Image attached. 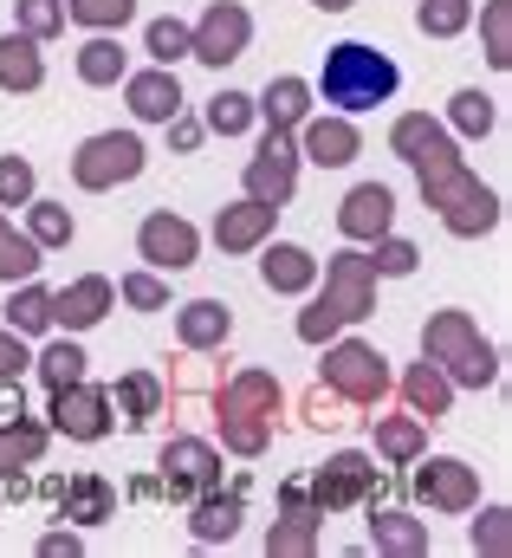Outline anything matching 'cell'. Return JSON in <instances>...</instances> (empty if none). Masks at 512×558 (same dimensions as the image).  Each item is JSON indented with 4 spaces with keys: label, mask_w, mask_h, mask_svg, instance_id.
Returning a JSON list of instances; mask_svg holds the SVG:
<instances>
[{
    "label": "cell",
    "mask_w": 512,
    "mask_h": 558,
    "mask_svg": "<svg viewBox=\"0 0 512 558\" xmlns=\"http://www.w3.org/2000/svg\"><path fill=\"white\" fill-rule=\"evenodd\" d=\"M512 0H487V59H493V72H507L512 65Z\"/></svg>",
    "instance_id": "obj_45"
},
{
    "label": "cell",
    "mask_w": 512,
    "mask_h": 558,
    "mask_svg": "<svg viewBox=\"0 0 512 558\" xmlns=\"http://www.w3.org/2000/svg\"><path fill=\"white\" fill-rule=\"evenodd\" d=\"M467 20H474V0H422V7H415V26H422L428 39H454Z\"/></svg>",
    "instance_id": "obj_40"
},
{
    "label": "cell",
    "mask_w": 512,
    "mask_h": 558,
    "mask_svg": "<svg viewBox=\"0 0 512 558\" xmlns=\"http://www.w3.org/2000/svg\"><path fill=\"white\" fill-rule=\"evenodd\" d=\"M415 461H422V454H415ZM415 500L435 507V513H474V507H480V474H474L467 461H454V454H435V461L415 468Z\"/></svg>",
    "instance_id": "obj_12"
},
{
    "label": "cell",
    "mask_w": 512,
    "mask_h": 558,
    "mask_svg": "<svg viewBox=\"0 0 512 558\" xmlns=\"http://www.w3.org/2000/svg\"><path fill=\"white\" fill-rule=\"evenodd\" d=\"M85 546H78V533H46L39 539V558H78Z\"/></svg>",
    "instance_id": "obj_51"
},
{
    "label": "cell",
    "mask_w": 512,
    "mask_h": 558,
    "mask_svg": "<svg viewBox=\"0 0 512 558\" xmlns=\"http://www.w3.org/2000/svg\"><path fill=\"white\" fill-rule=\"evenodd\" d=\"M33 364H39V384H46V390H65V384H78V377H85V364H92V357H85L72 338H59V344H46Z\"/></svg>",
    "instance_id": "obj_37"
},
{
    "label": "cell",
    "mask_w": 512,
    "mask_h": 558,
    "mask_svg": "<svg viewBox=\"0 0 512 558\" xmlns=\"http://www.w3.org/2000/svg\"><path fill=\"white\" fill-rule=\"evenodd\" d=\"M389 149H395L402 162H415L422 195H428V208L441 215V228H448L454 241H480V234H493V228H500V195H493V189H487L467 162H461L454 137H448L428 111L395 118Z\"/></svg>",
    "instance_id": "obj_1"
},
{
    "label": "cell",
    "mask_w": 512,
    "mask_h": 558,
    "mask_svg": "<svg viewBox=\"0 0 512 558\" xmlns=\"http://www.w3.org/2000/svg\"><path fill=\"white\" fill-rule=\"evenodd\" d=\"M136 254H143L156 274H182V267H195V260H202V234H195V221H182V215L156 208V215L136 228Z\"/></svg>",
    "instance_id": "obj_13"
},
{
    "label": "cell",
    "mask_w": 512,
    "mask_h": 558,
    "mask_svg": "<svg viewBox=\"0 0 512 558\" xmlns=\"http://www.w3.org/2000/svg\"><path fill=\"white\" fill-rule=\"evenodd\" d=\"M175 338H182V351H221L234 338V312L221 299H188L175 312Z\"/></svg>",
    "instance_id": "obj_23"
},
{
    "label": "cell",
    "mask_w": 512,
    "mask_h": 558,
    "mask_svg": "<svg viewBox=\"0 0 512 558\" xmlns=\"http://www.w3.org/2000/svg\"><path fill=\"white\" fill-rule=\"evenodd\" d=\"M111 410L124 416V428H149V416H162V384H156V371H130L124 384L111 390Z\"/></svg>",
    "instance_id": "obj_30"
},
{
    "label": "cell",
    "mask_w": 512,
    "mask_h": 558,
    "mask_svg": "<svg viewBox=\"0 0 512 558\" xmlns=\"http://www.w3.org/2000/svg\"><path fill=\"white\" fill-rule=\"evenodd\" d=\"M195 143H202V124H195V118H182V111H175V118H169V149H182V156H188V149H195Z\"/></svg>",
    "instance_id": "obj_50"
},
{
    "label": "cell",
    "mask_w": 512,
    "mask_h": 558,
    "mask_svg": "<svg viewBox=\"0 0 512 558\" xmlns=\"http://www.w3.org/2000/svg\"><path fill=\"white\" fill-rule=\"evenodd\" d=\"M305 422H312V428H338V422H344V397L318 384V390L305 397Z\"/></svg>",
    "instance_id": "obj_48"
},
{
    "label": "cell",
    "mask_w": 512,
    "mask_h": 558,
    "mask_svg": "<svg viewBox=\"0 0 512 558\" xmlns=\"http://www.w3.org/2000/svg\"><path fill=\"white\" fill-rule=\"evenodd\" d=\"M72 526H105L111 513H118V487L105 481V474H72L65 487H59V500H52Z\"/></svg>",
    "instance_id": "obj_24"
},
{
    "label": "cell",
    "mask_w": 512,
    "mask_h": 558,
    "mask_svg": "<svg viewBox=\"0 0 512 558\" xmlns=\"http://www.w3.org/2000/svg\"><path fill=\"white\" fill-rule=\"evenodd\" d=\"M415 241H402V234H377L370 241V267H377V279H402V274H415Z\"/></svg>",
    "instance_id": "obj_43"
},
{
    "label": "cell",
    "mask_w": 512,
    "mask_h": 558,
    "mask_svg": "<svg viewBox=\"0 0 512 558\" xmlns=\"http://www.w3.org/2000/svg\"><path fill=\"white\" fill-rule=\"evenodd\" d=\"M241 182H247V195H254V202L285 208V202H292V189H298V143H292V131H272V124H266V137H259V149L247 156Z\"/></svg>",
    "instance_id": "obj_11"
},
{
    "label": "cell",
    "mask_w": 512,
    "mask_h": 558,
    "mask_svg": "<svg viewBox=\"0 0 512 558\" xmlns=\"http://www.w3.org/2000/svg\"><path fill=\"white\" fill-rule=\"evenodd\" d=\"M402 403H409V416L422 422H441L448 410H454V384H448V371L441 364H409V377H402Z\"/></svg>",
    "instance_id": "obj_25"
},
{
    "label": "cell",
    "mask_w": 512,
    "mask_h": 558,
    "mask_svg": "<svg viewBox=\"0 0 512 558\" xmlns=\"http://www.w3.org/2000/svg\"><path fill=\"white\" fill-rule=\"evenodd\" d=\"M331 344V338H325ZM389 357L377 344H364V338H338L331 351H325V390H338L351 410H383L389 397Z\"/></svg>",
    "instance_id": "obj_6"
},
{
    "label": "cell",
    "mask_w": 512,
    "mask_h": 558,
    "mask_svg": "<svg viewBox=\"0 0 512 558\" xmlns=\"http://www.w3.org/2000/svg\"><path fill=\"white\" fill-rule=\"evenodd\" d=\"M318 526H325V513L305 500V507H279V526L266 533V553L272 558H312L318 553Z\"/></svg>",
    "instance_id": "obj_26"
},
{
    "label": "cell",
    "mask_w": 512,
    "mask_h": 558,
    "mask_svg": "<svg viewBox=\"0 0 512 558\" xmlns=\"http://www.w3.org/2000/svg\"><path fill=\"white\" fill-rule=\"evenodd\" d=\"M143 162H149V156H143V137H136V131H98V137L78 143L72 182L92 189V195H105V189H118V182H136Z\"/></svg>",
    "instance_id": "obj_8"
},
{
    "label": "cell",
    "mask_w": 512,
    "mask_h": 558,
    "mask_svg": "<svg viewBox=\"0 0 512 558\" xmlns=\"http://www.w3.org/2000/svg\"><path fill=\"white\" fill-rule=\"evenodd\" d=\"M312 500H318V513H344V507H377V494H383V468L364 454V448H338L312 481Z\"/></svg>",
    "instance_id": "obj_7"
},
{
    "label": "cell",
    "mask_w": 512,
    "mask_h": 558,
    "mask_svg": "<svg viewBox=\"0 0 512 558\" xmlns=\"http://www.w3.org/2000/svg\"><path fill=\"white\" fill-rule=\"evenodd\" d=\"M279 377L272 371H241L221 397H215V416H221V441L234 448V454H266V441H272V416H279Z\"/></svg>",
    "instance_id": "obj_5"
},
{
    "label": "cell",
    "mask_w": 512,
    "mask_h": 558,
    "mask_svg": "<svg viewBox=\"0 0 512 558\" xmlns=\"http://www.w3.org/2000/svg\"><path fill=\"white\" fill-rule=\"evenodd\" d=\"M39 85H46L39 39H26V33H0V92H39Z\"/></svg>",
    "instance_id": "obj_27"
},
{
    "label": "cell",
    "mask_w": 512,
    "mask_h": 558,
    "mask_svg": "<svg viewBox=\"0 0 512 558\" xmlns=\"http://www.w3.org/2000/svg\"><path fill=\"white\" fill-rule=\"evenodd\" d=\"M292 143H298V156L318 162V169H344V162L364 156V137H357V124H351L344 111H338V118H305V124L292 131Z\"/></svg>",
    "instance_id": "obj_15"
},
{
    "label": "cell",
    "mask_w": 512,
    "mask_h": 558,
    "mask_svg": "<svg viewBox=\"0 0 512 558\" xmlns=\"http://www.w3.org/2000/svg\"><path fill=\"white\" fill-rule=\"evenodd\" d=\"M118 299H124L130 312H162V305H169V286L156 274H124L118 279Z\"/></svg>",
    "instance_id": "obj_46"
},
{
    "label": "cell",
    "mask_w": 512,
    "mask_h": 558,
    "mask_svg": "<svg viewBox=\"0 0 512 558\" xmlns=\"http://www.w3.org/2000/svg\"><path fill=\"white\" fill-rule=\"evenodd\" d=\"M507 507H487L480 513V526H474V553H507Z\"/></svg>",
    "instance_id": "obj_49"
},
{
    "label": "cell",
    "mask_w": 512,
    "mask_h": 558,
    "mask_svg": "<svg viewBox=\"0 0 512 558\" xmlns=\"http://www.w3.org/2000/svg\"><path fill=\"white\" fill-rule=\"evenodd\" d=\"M39 454H46V428L26 422L20 384H7V397H0V474L7 468H39Z\"/></svg>",
    "instance_id": "obj_20"
},
{
    "label": "cell",
    "mask_w": 512,
    "mask_h": 558,
    "mask_svg": "<svg viewBox=\"0 0 512 558\" xmlns=\"http://www.w3.org/2000/svg\"><path fill=\"white\" fill-rule=\"evenodd\" d=\"M266 254H259V279H266V292H312L318 286V260L298 247V241H259Z\"/></svg>",
    "instance_id": "obj_22"
},
{
    "label": "cell",
    "mask_w": 512,
    "mask_h": 558,
    "mask_svg": "<svg viewBox=\"0 0 512 558\" xmlns=\"http://www.w3.org/2000/svg\"><path fill=\"white\" fill-rule=\"evenodd\" d=\"M389 221H395V195H389L383 182H357L344 195V208H338V234L357 241V247H370L377 234H389Z\"/></svg>",
    "instance_id": "obj_17"
},
{
    "label": "cell",
    "mask_w": 512,
    "mask_h": 558,
    "mask_svg": "<svg viewBox=\"0 0 512 558\" xmlns=\"http://www.w3.org/2000/svg\"><path fill=\"white\" fill-rule=\"evenodd\" d=\"M33 195H39L33 162H26V156H0V208H26Z\"/></svg>",
    "instance_id": "obj_44"
},
{
    "label": "cell",
    "mask_w": 512,
    "mask_h": 558,
    "mask_svg": "<svg viewBox=\"0 0 512 558\" xmlns=\"http://www.w3.org/2000/svg\"><path fill=\"white\" fill-rule=\"evenodd\" d=\"M259 118V105L247 92H215L208 98V118H202V131H215V137H247Z\"/></svg>",
    "instance_id": "obj_34"
},
{
    "label": "cell",
    "mask_w": 512,
    "mask_h": 558,
    "mask_svg": "<svg viewBox=\"0 0 512 558\" xmlns=\"http://www.w3.org/2000/svg\"><path fill=\"white\" fill-rule=\"evenodd\" d=\"M370 422H377V454L395 461V468H409L428 448V422L422 416H370Z\"/></svg>",
    "instance_id": "obj_31"
},
{
    "label": "cell",
    "mask_w": 512,
    "mask_h": 558,
    "mask_svg": "<svg viewBox=\"0 0 512 558\" xmlns=\"http://www.w3.org/2000/svg\"><path fill=\"white\" fill-rule=\"evenodd\" d=\"M52 397V428L72 435V441H105L111 435V390L105 384H65V390H46Z\"/></svg>",
    "instance_id": "obj_14"
},
{
    "label": "cell",
    "mask_w": 512,
    "mask_h": 558,
    "mask_svg": "<svg viewBox=\"0 0 512 558\" xmlns=\"http://www.w3.org/2000/svg\"><path fill=\"white\" fill-rule=\"evenodd\" d=\"M312 7H325V13H351L357 0H312Z\"/></svg>",
    "instance_id": "obj_53"
},
{
    "label": "cell",
    "mask_w": 512,
    "mask_h": 558,
    "mask_svg": "<svg viewBox=\"0 0 512 558\" xmlns=\"http://www.w3.org/2000/svg\"><path fill=\"white\" fill-rule=\"evenodd\" d=\"M162 474V500H195V494H208V487H221V454H215V441H202V435H175V441H162V461H156Z\"/></svg>",
    "instance_id": "obj_10"
},
{
    "label": "cell",
    "mask_w": 512,
    "mask_h": 558,
    "mask_svg": "<svg viewBox=\"0 0 512 558\" xmlns=\"http://www.w3.org/2000/svg\"><path fill=\"white\" fill-rule=\"evenodd\" d=\"M448 118H454V131H461L467 143H474V137H493V124H500V111H493V98H487V92H454Z\"/></svg>",
    "instance_id": "obj_39"
},
{
    "label": "cell",
    "mask_w": 512,
    "mask_h": 558,
    "mask_svg": "<svg viewBox=\"0 0 512 558\" xmlns=\"http://www.w3.org/2000/svg\"><path fill=\"white\" fill-rule=\"evenodd\" d=\"M7 325H13L20 338H39V331H52V286H39V279H20V292L7 299Z\"/></svg>",
    "instance_id": "obj_32"
},
{
    "label": "cell",
    "mask_w": 512,
    "mask_h": 558,
    "mask_svg": "<svg viewBox=\"0 0 512 558\" xmlns=\"http://www.w3.org/2000/svg\"><path fill=\"white\" fill-rule=\"evenodd\" d=\"M254 105H259V118H266L272 131H298V124L312 118V85L285 72V78H272V85H266V98H254Z\"/></svg>",
    "instance_id": "obj_28"
},
{
    "label": "cell",
    "mask_w": 512,
    "mask_h": 558,
    "mask_svg": "<svg viewBox=\"0 0 512 558\" xmlns=\"http://www.w3.org/2000/svg\"><path fill=\"white\" fill-rule=\"evenodd\" d=\"M39 274V247H33V234H20L7 215H0V286H20V279Z\"/></svg>",
    "instance_id": "obj_35"
},
{
    "label": "cell",
    "mask_w": 512,
    "mask_h": 558,
    "mask_svg": "<svg viewBox=\"0 0 512 558\" xmlns=\"http://www.w3.org/2000/svg\"><path fill=\"white\" fill-rule=\"evenodd\" d=\"M65 20H78L92 33H124L136 20V0H65Z\"/></svg>",
    "instance_id": "obj_38"
},
{
    "label": "cell",
    "mask_w": 512,
    "mask_h": 558,
    "mask_svg": "<svg viewBox=\"0 0 512 558\" xmlns=\"http://www.w3.org/2000/svg\"><path fill=\"white\" fill-rule=\"evenodd\" d=\"M247 46H254V13L241 0H215L188 26V59H202V65H234Z\"/></svg>",
    "instance_id": "obj_9"
},
{
    "label": "cell",
    "mask_w": 512,
    "mask_h": 558,
    "mask_svg": "<svg viewBox=\"0 0 512 558\" xmlns=\"http://www.w3.org/2000/svg\"><path fill=\"white\" fill-rule=\"evenodd\" d=\"M370 312H377V267H370L364 247H344V254L325 260V292L298 312V338L305 344H325V338L351 331Z\"/></svg>",
    "instance_id": "obj_2"
},
{
    "label": "cell",
    "mask_w": 512,
    "mask_h": 558,
    "mask_svg": "<svg viewBox=\"0 0 512 558\" xmlns=\"http://www.w3.org/2000/svg\"><path fill=\"white\" fill-rule=\"evenodd\" d=\"M118 305V286L105 274H85L72 279L65 292H52V325H65V331H92V325H105V312Z\"/></svg>",
    "instance_id": "obj_18"
},
{
    "label": "cell",
    "mask_w": 512,
    "mask_h": 558,
    "mask_svg": "<svg viewBox=\"0 0 512 558\" xmlns=\"http://www.w3.org/2000/svg\"><path fill=\"white\" fill-rule=\"evenodd\" d=\"M272 221H279V208L247 195V202H234V208L215 215V247H221V254H254L259 241L272 234Z\"/></svg>",
    "instance_id": "obj_21"
},
{
    "label": "cell",
    "mask_w": 512,
    "mask_h": 558,
    "mask_svg": "<svg viewBox=\"0 0 512 558\" xmlns=\"http://www.w3.org/2000/svg\"><path fill=\"white\" fill-rule=\"evenodd\" d=\"M143 52L156 59V65H175V59H188V26L169 13V20H149V33H143Z\"/></svg>",
    "instance_id": "obj_41"
},
{
    "label": "cell",
    "mask_w": 512,
    "mask_h": 558,
    "mask_svg": "<svg viewBox=\"0 0 512 558\" xmlns=\"http://www.w3.org/2000/svg\"><path fill=\"white\" fill-rule=\"evenodd\" d=\"M395 85H402V72H395V59H389L383 46L344 39V46H331V52H325V72H318L312 98H325L331 111L357 118V111L389 105V98H395Z\"/></svg>",
    "instance_id": "obj_3"
},
{
    "label": "cell",
    "mask_w": 512,
    "mask_h": 558,
    "mask_svg": "<svg viewBox=\"0 0 512 558\" xmlns=\"http://www.w3.org/2000/svg\"><path fill=\"white\" fill-rule=\"evenodd\" d=\"M136 111V124H169L182 111V85H175V65H149V72H124L118 78Z\"/></svg>",
    "instance_id": "obj_19"
},
{
    "label": "cell",
    "mask_w": 512,
    "mask_h": 558,
    "mask_svg": "<svg viewBox=\"0 0 512 558\" xmlns=\"http://www.w3.org/2000/svg\"><path fill=\"white\" fill-rule=\"evenodd\" d=\"M20 371H33V351H26V338L13 325H0V390L20 384Z\"/></svg>",
    "instance_id": "obj_47"
},
{
    "label": "cell",
    "mask_w": 512,
    "mask_h": 558,
    "mask_svg": "<svg viewBox=\"0 0 512 558\" xmlns=\"http://www.w3.org/2000/svg\"><path fill=\"white\" fill-rule=\"evenodd\" d=\"M422 357L441 364L454 390H487V384H500V351H493V344L480 338V325H474L467 312H454V305L422 325Z\"/></svg>",
    "instance_id": "obj_4"
},
{
    "label": "cell",
    "mask_w": 512,
    "mask_h": 558,
    "mask_svg": "<svg viewBox=\"0 0 512 558\" xmlns=\"http://www.w3.org/2000/svg\"><path fill=\"white\" fill-rule=\"evenodd\" d=\"M370 546L389 558H428V526L409 513H377L370 507Z\"/></svg>",
    "instance_id": "obj_29"
},
{
    "label": "cell",
    "mask_w": 512,
    "mask_h": 558,
    "mask_svg": "<svg viewBox=\"0 0 512 558\" xmlns=\"http://www.w3.org/2000/svg\"><path fill=\"white\" fill-rule=\"evenodd\" d=\"M188 507H195V513H188L195 546H228V539L241 533V513H247V481H234L228 494H221V487H208V494H195Z\"/></svg>",
    "instance_id": "obj_16"
},
{
    "label": "cell",
    "mask_w": 512,
    "mask_h": 558,
    "mask_svg": "<svg viewBox=\"0 0 512 558\" xmlns=\"http://www.w3.org/2000/svg\"><path fill=\"white\" fill-rule=\"evenodd\" d=\"M26 234H33V247L46 254V247H72L78 228H72V215H65L59 202H39V195H33V202H26Z\"/></svg>",
    "instance_id": "obj_36"
},
{
    "label": "cell",
    "mask_w": 512,
    "mask_h": 558,
    "mask_svg": "<svg viewBox=\"0 0 512 558\" xmlns=\"http://www.w3.org/2000/svg\"><path fill=\"white\" fill-rule=\"evenodd\" d=\"M124 72H130V59L111 33H92V39L78 46V78H85V85H118Z\"/></svg>",
    "instance_id": "obj_33"
},
{
    "label": "cell",
    "mask_w": 512,
    "mask_h": 558,
    "mask_svg": "<svg viewBox=\"0 0 512 558\" xmlns=\"http://www.w3.org/2000/svg\"><path fill=\"white\" fill-rule=\"evenodd\" d=\"M130 500H162V481H156V474H143V481H130Z\"/></svg>",
    "instance_id": "obj_52"
},
{
    "label": "cell",
    "mask_w": 512,
    "mask_h": 558,
    "mask_svg": "<svg viewBox=\"0 0 512 558\" xmlns=\"http://www.w3.org/2000/svg\"><path fill=\"white\" fill-rule=\"evenodd\" d=\"M13 20L26 39H52L65 33V0H13Z\"/></svg>",
    "instance_id": "obj_42"
}]
</instances>
